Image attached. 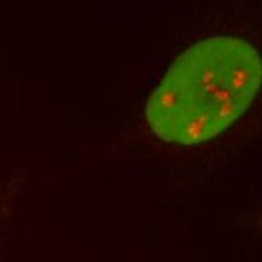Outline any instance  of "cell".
<instances>
[{"label":"cell","instance_id":"obj_1","mask_svg":"<svg viewBox=\"0 0 262 262\" xmlns=\"http://www.w3.org/2000/svg\"><path fill=\"white\" fill-rule=\"evenodd\" d=\"M262 88V56L249 41L207 36L184 50L146 104L160 139L196 145L228 130Z\"/></svg>","mask_w":262,"mask_h":262}]
</instances>
